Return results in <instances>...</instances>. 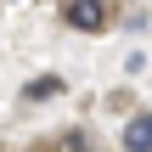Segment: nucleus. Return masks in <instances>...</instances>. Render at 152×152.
I'll return each mask as SVG.
<instances>
[{
    "mask_svg": "<svg viewBox=\"0 0 152 152\" xmlns=\"http://www.w3.org/2000/svg\"><path fill=\"white\" fill-rule=\"evenodd\" d=\"M62 23L79 28V34H102L113 23V6L107 0H62Z\"/></svg>",
    "mask_w": 152,
    "mask_h": 152,
    "instance_id": "f257e3e1",
    "label": "nucleus"
},
{
    "mask_svg": "<svg viewBox=\"0 0 152 152\" xmlns=\"http://www.w3.org/2000/svg\"><path fill=\"white\" fill-rule=\"evenodd\" d=\"M118 147H124V152H152V113H135V118L124 124Z\"/></svg>",
    "mask_w": 152,
    "mask_h": 152,
    "instance_id": "f03ea898",
    "label": "nucleus"
},
{
    "mask_svg": "<svg viewBox=\"0 0 152 152\" xmlns=\"http://www.w3.org/2000/svg\"><path fill=\"white\" fill-rule=\"evenodd\" d=\"M45 96H62V79H28L23 85V102H45Z\"/></svg>",
    "mask_w": 152,
    "mask_h": 152,
    "instance_id": "7ed1b4c3",
    "label": "nucleus"
},
{
    "mask_svg": "<svg viewBox=\"0 0 152 152\" xmlns=\"http://www.w3.org/2000/svg\"><path fill=\"white\" fill-rule=\"evenodd\" d=\"M56 152H96V147H85V135H68V141H62Z\"/></svg>",
    "mask_w": 152,
    "mask_h": 152,
    "instance_id": "20e7f679",
    "label": "nucleus"
}]
</instances>
